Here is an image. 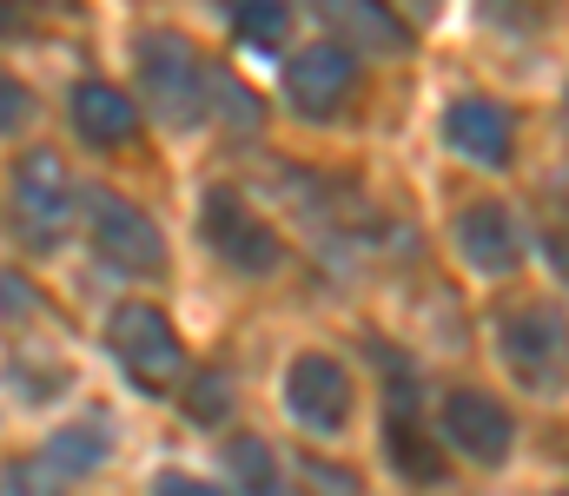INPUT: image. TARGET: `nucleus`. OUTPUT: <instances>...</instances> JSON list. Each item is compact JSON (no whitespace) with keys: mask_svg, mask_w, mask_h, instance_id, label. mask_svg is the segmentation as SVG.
Returning a JSON list of instances; mask_svg holds the SVG:
<instances>
[{"mask_svg":"<svg viewBox=\"0 0 569 496\" xmlns=\"http://www.w3.org/2000/svg\"><path fill=\"white\" fill-rule=\"evenodd\" d=\"M510 437H517V424H510V411L497 404V397H483V391H450L443 397V444L463 457V464H503L510 457Z\"/></svg>","mask_w":569,"mask_h":496,"instance_id":"nucleus-7","label":"nucleus"},{"mask_svg":"<svg viewBox=\"0 0 569 496\" xmlns=\"http://www.w3.org/2000/svg\"><path fill=\"white\" fill-rule=\"evenodd\" d=\"M457 245H463V259H470L477 272H490V279H503V272L523 265V232H517V219H510L503 205H470V212L457 219Z\"/></svg>","mask_w":569,"mask_h":496,"instance_id":"nucleus-12","label":"nucleus"},{"mask_svg":"<svg viewBox=\"0 0 569 496\" xmlns=\"http://www.w3.org/2000/svg\"><path fill=\"white\" fill-rule=\"evenodd\" d=\"M93 245H100V259H107V265L140 272V279H152V272L166 265V239H159V225L146 219L140 205L113 199V192H100V199H93Z\"/></svg>","mask_w":569,"mask_h":496,"instance_id":"nucleus-8","label":"nucleus"},{"mask_svg":"<svg viewBox=\"0 0 569 496\" xmlns=\"http://www.w3.org/2000/svg\"><path fill=\"white\" fill-rule=\"evenodd\" d=\"M226 470H232V484H239V490H272V484H279V470H272L266 444H252V437H232Z\"/></svg>","mask_w":569,"mask_h":496,"instance_id":"nucleus-17","label":"nucleus"},{"mask_svg":"<svg viewBox=\"0 0 569 496\" xmlns=\"http://www.w3.org/2000/svg\"><path fill=\"white\" fill-rule=\"evenodd\" d=\"M385 451H391V464L411 484H437L443 477V457L430 451V437L418 431V411H385Z\"/></svg>","mask_w":569,"mask_h":496,"instance_id":"nucleus-15","label":"nucleus"},{"mask_svg":"<svg viewBox=\"0 0 569 496\" xmlns=\"http://www.w3.org/2000/svg\"><path fill=\"white\" fill-rule=\"evenodd\" d=\"M226 7H232V27H239L252 47H279L284 27H291L284 0H226Z\"/></svg>","mask_w":569,"mask_h":496,"instance_id":"nucleus-16","label":"nucleus"},{"mask_svg":"<svg viewBox=\"0 0 569 496\" xmlns=\"http://www.w3.org/2000/svg\"><path fill=\"white\" fill-rule=\"evenodd\" d=\"M67 113H73V133L93 140V146H127V140L140 133L133 100H127L120 87H107V80H80L73 100H67Z\"/></svg>","mask_w":569,"mask_h":496,"instance_id":"nucleus-14","label":"nucleus"},{"mask_svg":"<svg viewBox=\"0 0 569 496\" xmlns=\"http://www.w3.org/2000/svg\"><path fill=\"white\" fill-rule=\"evenodd\" d=\"M73 225V179L60 153H27L13 165V232H27L33 245H53Z\"/></svg>","mask_w":569,"mask_h":496,"instance_id":"nucleus-4","label":"nucleus"},{"mask_svg":"<svg viewBox=\"0 0 569 496\" xmlns=\"http://www.w3.org/2000/svg\"><path fill=\"white\" fill-rule=\"evenodd\" d=\"M284 404H291V417L305 424V431H345V417H351V377L338 371V357H298L291 371H284Z\"/></svg>","mask_w":569,"mask_h":496,"instance_id":"nucleus-9","label":"nucleus"},{"mask_svg":"<svg viewBox=\"0 0 569 496\" xmlns=\"http://www.w3.org/2000/svg\"><path fill=\"white\" fill-rule=\"evenodd\" d=\"M497 351H503V371L537 397H557L569 384V325L550 305L497 312Z\"/></svg>","mask_w":569,"mask_h":496,"instance_id":"nucleus-2","label":"nucleus"},{"mask_svg":"<svg viewBox=\"0 0 569 496\" xmlns=\"http://www.w3.org/2000/svg\"><path fill=\"white\" fill-rule=\"evenodd\" d=\"M20 120H27V93H20V87L0 73V133H13Z\"/></svg>","mask_w":569,"mask_h":496,"instance_id":"nucleus-20","label":"nucleus"},{"mask_svg":"<svg viewBox=\"0 0 569 496\" xmlns=\"http://www.w3.org/2000/svg\"><path fill=\"white\" fill-rule=\"evenodd\" d=\"M107 464V424H67L40 444V457L27 470H13V484H73V477H93Z\"/></svg>","mask_w":569,"mask_h":496,"instance_id":"nucleus-11","label":"nucleus"},{"mask_svg":"<svg viewBox=\"0 0 569 496\" xmlns=\"http://www.w3.org/2000/svg\"><path fill=\"white\" fill-rule=\"evenodd\" d=\"M159 490H172V496H206V484H199V477H159Z\"/></svg>","mask_w":569,"mask_h":496,"instance_id":"nucleus-21","label":"nucleus"},{"mask_svg":"<svg viewBox=\"0 0 569 496\" xmlns=\"http://www.w3.org/2000/svg\"><path fill=\"white\" fill-rule=\"evenodd\" d=\"M179 397H186V411H192L199 424H219V417H226V404H232V384H226L219 371H199L192 384L179 377Z\"/></svg>","mask_w":569,"mask_h":496,"instance_id":"nucleus-18","label":"nucleus"},{"mask_svg":"<svg viewBox=\"0 0 569 496\" xmlns=\"http://www.w3.org/2000/svg\"><path fill=\"white\" fill-rule=\"evenodd\" d=\"M107 344H113L120 371L140 384L146 397L179 391V377H186V351H179V331H172V318H166L159 305H120V312L107 318Z\"/></svg>","mask_w":569,"mask_h":496,"instance_id":"nucleus-3","label":"nucleus"},{"mask_svg":"<svg viewBox=\"0 0 569 496\" xmlns=\"http://www.w3.org/2000/svg\"><path fill=\"white\" fill-rule=\"evenodd\" d=\"M443 133H450L457 153H470L477 165H503L517 153V126H510V113L497 100H457L443 113Z\"/></svg>","mask_w":569,"mask_h":496,"instance_id":"nucleus-13","label":"nucleus"},{"mask_svg":"<svg viewBox=\"0 0 569 496\" xmlns=\"http://www.w3.org/2000/svg\"><path fill=\"white\" fill-rule=\"evenodd\" d=\"M351 93H358V60H351L345 40H318V47H305V53L284 60V100H291L305 120L338 113Z\"/></svg>","mask_w":569,"mask_h":496,"instance_id":"nucleus-5","label":"nucleus"},{"mask_svg":"<svg viewBox=\"0 0 569 496\" xmlns=\"http://www.w3.org/2000/svg\"><path fill=\"white\" fill-rule=\"evenodd\" d=\"M206 245L232 265V272H246V279H266V272H279V232L272 225H259L232 192H212L206 199Z\"/></svg>","mask_w":569,"mask_h":496,"instance_id":"nucleus-6","label":"nucleus"},{"mask_svg":"<svg viewBox=\"0 0 569 496\" xmlns=\"http://www.w3.org/2000/svg\"><path fill=\"white\" fill-rule=\"evenodd\" d=\"M311 13L345 40L351 53H411V27L385 0H311Z\"/></svg>","mask_w":569,"mask_h":496,"instance_id":"nucleus-10","label":"nucleus"},{"mask_svg":"<svg viewBox=\"0 0 569 496\" xmlns=\"http://www.w3.org/2000/svg\"><path fill=\"white\" fill-rule=\"evenodd\" d=\"M497 27H517V33H537L557 20V0H483Z\"/></svg>","mask_w":569,"mask_h":496,"instance_id":"nucleus-19","label":"nucleus"},{"mask_svg":"<svg viewBox=\"0 0 569 496\" xmlns=\"http://www.w3.org/2000/svg\"><path fill=\"white\" fill-rule=\"evenodd\" d=\"M140 80L152 113L172 126V133H192L206 113H212V67L179 40V33H146L140 40Z\"/></svg>","mask_w":569,"mask_h":496,"instance_id":"nucleus-1","label":"nucleus"}]
</instances>
